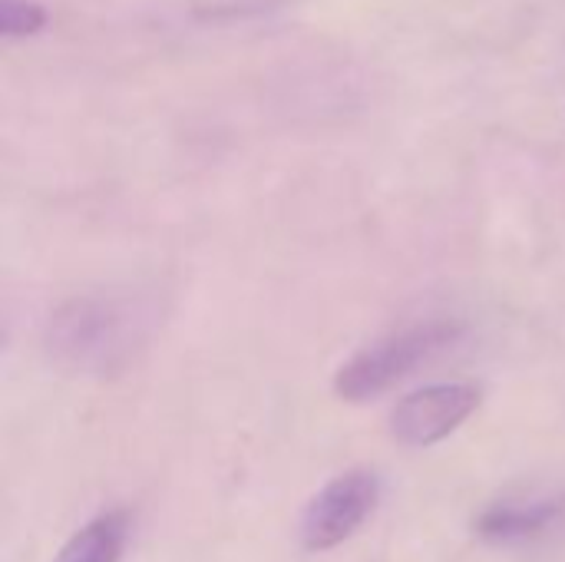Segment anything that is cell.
<instances>
[{"label":"cell","mask_w":565,"mask_h":562,"mask_svg":"<svg viewBox=\"0 0 565 562\" xmlns=\"http://www.w3.org/2000/svg\"><path fill=\"white\" fill-rule=\"evenodd\" d=\"M146 325L142 301L86 295L66 301L50 318V348L76 368H109L126 358Z\"/></svg>","instance_id":"obj_1"},{"label":"cell","mask_w":565,"mask_h":562,"mask_svg":"<svg viewBox=\"0 0 565 562\" xmlns=\"http://www.w3.org/2000/svg\"><path fill=\"white\" fill-rule=\"evenodd\" d=\"M463 335L467 328L460 321H424V325L394 331L381 338L377 344L364 348L361 354H354L334 374V394L351 404L371 401L391 391L394 384H401L404 378H411L417 368L450 351Z\"/></svg>","instance_id":"obj_2"},{"label":"cell","mask_w":565,"mask_h":562,"mask_svg":"<svg viewBox=\"0 0 565 562\" xmlns=\"http://www.w3.org/2000/svg\"><path fill=\"white\" fill-rule=\"evenodd\" d=\"M381 484L371 470H348L328 480L301 513V543L311 553H328L354 537L377 507Z\"/></svg>","instance_id":"obj_3"},{"label":"cell","mask_w":565,"mask_h":562,"mask_svg":"<svg viewBox=\"0 0 565 562\" xmlns=\"http://www.w3.org/2000/svg\"><path fill=\"white\" fill-rule=\"evenodd\" d=\"M480 407V388L467 381L430 384L407 394L391 414V434L404 447H434L447 441Z\"/></svg>","instance_id":"obj_4"},{"label":"cell","mask_w":565,"mask_h":562,"mask_svg":"<svg viewBox=\"0 0 565 562\" xmlns=\"http://www.w3.org/2000/svg\"><path fill=\"white\" fill-rule=\"evenodd\" d=\"M563 513V500H536V503H503L480 517V537L497 543L530 540Z\"/></svg>","instance_id":"obj_5"},{"label":"cell","mask_w":565,"mask_h":562,"mask_svg":"<svg viewBox=\"0 0 565 562\" xmlns=\"http://www.w3.org/2000/svg\"><path fill=\"white\" fill-rule=\"evenodd\" d=\"M126 513H106L76 530L53 562H119L122 547H126Z\"/></svg>","instance_id":"obj_6"},{"label":"cell","mask_w":565,"mask_h":562,"mask_svg":"<svg viewBox=\"0 0 565 562\" xmlns=\"http://www.w3.org/2000/svg\"><path fill=\"white\" fill-rule=\"evenodd\" d=\"M46 26V10L33 0H0V33L30 36Z\"/></svg>","instance_id":"obj_7"}]
</instances>
